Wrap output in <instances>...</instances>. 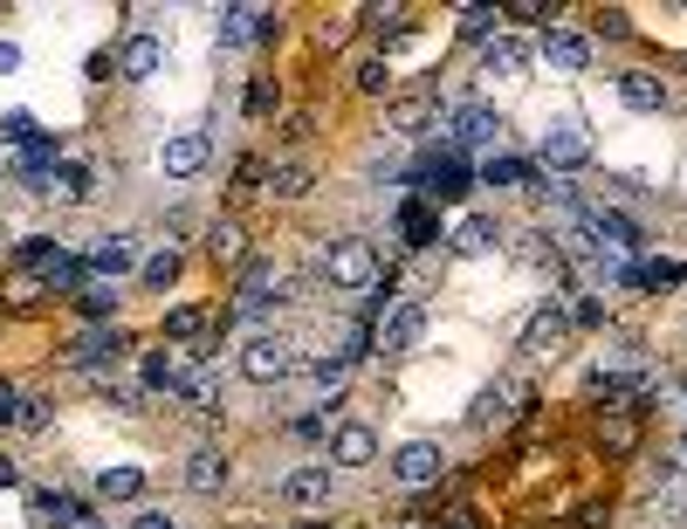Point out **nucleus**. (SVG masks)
Returning <instances> with one entry per match:
<instances>
[{"label":"nucleus","mask_w":687,"mask_h":529,"mask_svg":"<svg viewBox=\"0 0 687 529\" xmlns=\"http://www.w3.org/2000/svg\"><path fill=\"white\" fill-rule=\"evenodd\" d=\"M131 529H179L166 509H145V516H131Z\"/></svg>","instance_id":"48"},{"label":"nucleus","mask_w":687,"mask_h":529,"mask_svg":"<svg viewBox=\"0 0 687 529\" xmlns=\"http://www.w3.org/2000/svg\"><path fill=\"white\" fill-rule=\"evenodd\" d=\"M97 496H104V502H138V496H145V474H138V468H104V474H97Z\"/></svg>","instance_id":"24"},{"label":"nucleus","mask_w":687,"mask_h":529,"mask_svg":"<svg viewBox=\"0 0 687 529\" xmlns=\"http://www.w3.org/2000/svg\"><path fill=\"white\" fill-rule=\"evenodd\" d=\"M495 21H502V8H461V14H454L461 42H495Z\"/></svg>","instance_id":"28"},{"label":"nucleus","mask_w":687,"mask_h":529,"mask_svg":"<svg viewBox=\"0 0 687 529\" xmlns=\"http://www.w3.org/2000/svg\"><path fill=\"white\" fill-rule=\"evenodd\" d=\"M28 509L42 516V522H84V509H76L69 496H49V488H35V496H28Z\"/></svg>","instance_id":"31"},{"label":"nucleus","mask_w":687,"mask_h":529,"mask_svg":"<svg viewBox=\"0 0 687 529\" xmlns=\"http://www.w3.org/2000/svg\"><path fill=\"white\" fill-rule=\"evenodd\" d=\"M372 461H379V433L365 420L331 427V468H372Z\"/></svg>","instance_id":"10"},{"label":"nucleus","mask_w":687,"mask_h":529,"mask_svg":"<svg viewBox=\"0 0 687 529\" xmlns=\"http://www.w3.org/2000/svg\"><path fill=\"white\" fill-rule=\"evenodd\" d=\"M282 502H289V509H323V502H331V461L289 468V474H282Z\"/></svg>","instance_id":"11"},{"label":"nucleus","mask_w":687,"mask_h":529,"mask_svg":"<svg viewBox=\"0 0 687 529\" xmlns=\"http://www.w3.org/2000/svg\"><path fill=\"white\" fill-rule=\"evenodd\" d=\"M84 316L97 323V331H104V323H117V296H110V290H84Z\"/></svg>","instance_id":"38"},{"label":"nucleus","mask_w":687,"mask_h":529,"mask_svg":"<svg viewBox=\"0 0 687 529\" xmlns=\"http://www.w3.org/2000/svg\"><path fill=\"white\" fill-rule=\"evenodd\" d=\"M516 399H522V385H516V379H495V385H481V392L468 399V427H474V433L502 427V420L516 413Z\"/></svg>","instance_id":"9"},{"label":"nucleus","mask_w":687,"mask_h":529,"mask_svg":"<svg viewBox=\"0 0 687 529\" xmlns=\"http://www.w3.org/2000/svg\"><path fill=\"white\" fill-rule=\"evenodd\" d=\"M420 337H426V303H392L385 310V323H379V351L385 357H406V351H420Z\"/></svg>","instance_id":"5"},{"label":"nucleus","mask_w":687,"mask_h":529,"mask_svg":"<svg viewBox=\"0 0 687 529\" xmlns=\"http://www.w3.org/2000/svg\"><path fill=\"white\" fill-rule=\"evenodd\" d=\"M8 69H21V42H0V76Z\"/></svg>","instance_id":"49"},{"label":"nucleus","mask_w":687,"mask_h":529,"mask_svg":"<svg viewBox=\"0 0 687 529\" xmlns=\"http://www.w3.org/2000/svg\"><path fill=\"white\" fill-rule=\"evenodd\" d=\"M502 145V117L489 104H454L448 110V151H489Z\"/></svg>","instance_id":"3"},{"label":"nucleus","mask_w":687,"mask_h":529,"mask_svg":"<svg viewBox=\"0 0 687 529\" xmlns=\"http://www.w3.org/2000/svg\"><path fill=\"white\" fill-rule=\"evenodd\" d=\"M323 275H331V290H372L379 282V248L365 234H344V241H331V255H323Z\"/></svg>","instance_id":"2"},{"label":"nucleus","mask_w":687,"mask_h":529,"mask_svg":"<svg viewBox=\"0 0 687 529\" xmlns=\"http://www.w3.org/2000/svg\"><path fill=\"white\" fill-rule=\"evenodd\" d=\"M268 193L275 199H303L310 193V166H303V158H282V166L268 173Z\"/></svg>","instance_id":"27"},{"label":"nucleus","mask_w":687,"mask_h":529,"mask_svg":"<svg viewBox=\"0 0 687 529\" xmlns=\"http://www.w3.org/2000/svg\"><path fill=\"white\" fill-rule=\"evenodd\" d=\"M351 84H357V97H385V90H392V69H385V56H365Z\"/></svg>","instance_id":"32"},{"label":"nucleus","mask_w":687,"mask_h":529,"mask_svg":"<svg viewBox=\"0 0 687 529\" xmlns=\"http://www.w3.org/2000/svg\"><path fill=\"white\" fill-rule=\"evenodd\" d=\"M268 290H275V262H262V255H255L248 268H241V296H234V310H241V316H262V310L275 303Z\"/></svg>","instance_id":"20"},{"label":"nucleus","mask_w":687,"mask_h":529,"mask_svg":"<svg viewBox=\"0 0 687 529\" xmlns=\"http://www.w3.org/2000/svg\"><path fill=\"white\" fill-rule=\"evenodd\" d=\"M530 62H537V49L522 42V35H495V42H481V76H509V84H516Z\"/></svg>","instance_id":"12"},{"label":"nucleus","mask_w":687,"mask_h":529,"mask_svg":"<svg viewBox=\"0 0 687 529\" xmlns=\"http://www.w3.org/2000/svg\"><path fill=\"white\" fill-rule=\"evenodd\" d=\"M310 379H316L323 392H337V385L351 379V351H323V357H310Z\"/></svg>","instance_id":"30"},{"label":"nucleus","mask_w":687,"mask_h":529,"mask_svg":"<svg viewBox=\"0 0 687 529\" xmlns=\"http://www.w3.org/2000/svg\"><path fill=\"white\" fill-rule=\"evenodd\" d=\"M199 331H207V310H193V303L166 316V337H199Z\"/></svg>","instance_id":"37"},{"label":"nucleus","mask_w":687,"mask_h":529,"mask_svg":"<svg viewBox=\"0 0 687 529\" xmlns=\"http://www.w3.org/2000/svg\"><path fill=\"white\" fill-rule=\"evenodd\" d=\"M125 351H131V337L117 331V323H104V331H90V337L69 344V364H76V372H104V364H117Z\"/></svg>","instance_id":"8"},{"label":"nucleus","mask_w":687,"mask_h":529,"mask_svg":"<svg viewBox=\"0 0 687 529\" xmlns=\"http://www.w3.org/2000/svg\"><path fill=\"white\" fill-rule=\"evenodd\" d=\"M646 481H654V488H674V481H680V461H654V468H646Z\"/></svg>","instance_id":"47"},{"label":"nucleus","mask_w":687,"mask_h":529,"mask_svg":"<svg viewBox=\"0 0 687 529\" xmlns=\"http://www.w3.org/2000/svg\"><path fill=\"white\" fill-rule=\"evenodd\" d=\"M49 420H56L49 399H21V427H28V433H49Z\"/></svg>","instance_id":"43"},{"label":"nucleus","mask_w":687,"mask_h":529,"mask_svg":"<svg viewBox=\"0 0 687 529\" xmlns=\"http://www.w3.org/2000/svg\"><path fill=\"white\" fill-rule=\"evenodd\" d=\"M440 468H448V454H440V440H406L392 454V481H406V488H433Z\"/></svg>","instance_id":"7"},{"label":"nucleus","mask_w":687,"mask_h":529,"mask_svg":"<svg viewBox=\"0 0 687 529\" xmlns=\"http://www.w3.org/2000/svg\"><path fill=\"white\" fill-rule=\"evenodd\" d=\"M365 21H372L379 42H399V35H406V8H365Z\"/></svg>","instance_id":"36"},{"label":"nucleus","mask_w":687,"mask_h":529,"mask_svg":"<svg viewBox=\"0 0 687 529\" xmlns=\"http://www.w3.org/2000/svg\"><path fill=\"white\" fill-rule=\"evenodd\" d=\"M49 193L62 199V207H84V199L97 193V173H90V166H62V179H56Z\"/></svg>","instance_id":"26"},{"label":"nucleus","mask_w":687,"mask_h":529,"mask_svg":"<svg viewBox=\"0 0 687 529\" xmlns=\"http://www.w3.org/2000/svg\"><path fill=\"white\" fill-rule=\"evenodd\" d=\"M145 385H151V392H179V357H173V351H151V357H145Z\"/></svg>","instance_id":"33"},{"label":"nucleus","mask_w":687,"mask_h":529,"mask_svg":"<svg viewBox=\"0 0 687 529\" xmlns=\"http://www.w3.org/2000/svg\"><path fill=\"white\" fill-rule=\"evenodd\" d=\"M227 454H220V447H193V454H186V488H193V496H220V488H227Z\"/></svg>","instance_id":"16"},{"label":"nucleus","mask_w":687,"mask_h":529,"mask_svg":"<svg viewBox=\"0 0 687 529\" xmlns=\"http://www.w3.org/2000/svg\"><path fill=\"white\" fill-rule=\"evenodd\" d=\"M632 440H639V420H632V413H619V420H605V447H612V454H626Z\"/></svg>","instance_id":"39"},{"label":"nucleus","mask_w":687,"mask_h":529,"mask_svg":"<svg viewBox=\"0 0 687 529\" xmlns=\"http://www.w3.org/2000/svg\"><path fill=\"white\" fill-rule=\"evenodd\" d=\"M598 35H605V42H619V35H632V21H626L619 8H605V14H598Z\"/></svg>","instance_id":"46"},{"label":"nucleus","mask_w":687,"mask_h":529,"mask_svg":"<svg viewBox=\"0 0 687 529\" xmlns=\"http://www.w3.org/2000/svg\"><path fill=\"white\" fill-rule=\"evenodd\" d=\"M563 337H571V316H563V310H537L530 331H522V357H557Z\"/></svg>","instance_id":"15"},{"label":"nucleus","mask_w":687,"mask_h":529,"mask_svg":"<svg viewBox=\"0 0 687 529\" xmlns=\"http://www.w3.org/2000/svg\"><path fill=\"white\" fill-rule=\"evenodd\" d=\"M207 158H214L207 131H173L166 145H158V173H166V179H199V173H207Z\"/></svg>","instance_id":"6"},{"label":"nucleus","mask_w":687,"mask_h":529,"mask_svg":"<svg viewBox=\"0 0 687 529\" xmlns=\"http://www.w3.org/2000/svg\"><path fill=\"white\" fill-rule=\"evenodd\" d=\"M158 69H166V49H158V35H131L125 56H117V76H125V84H151Z\"/></svg>","instance_id":"17"},{"label":"nucleus","mask_w":687,"mask_h":529,"mask_svg":"<svg viewBox=\"0 0 687 529\" xmlns=\"http://www.w3.org/2000/svg\"><path fill=\"white\" fill-rule=\"evenodd\" d=\"M21 481V461H8V454H0V488H14Z\"/></svg>","instance_id":"50"},{"label":"nucleus","mask_w":687,"mask_h":529,"mask_svg":"<svg viewBox=\"0 0 687 529\" xmlns=\"http://www.w3.org/2000/svg\"><path fill=\"white\" fill-rule=\"evenodd\" d=\"M138 282H145V290H173V282H179V248L145 255V262H138Z\"/></svg>","instance_id":"25"},{"label":"nucleus","mask_w":687,"mask_h":529,"mask_svg":"<svg viewBox=\"0 0 687 529\" xmlns=\"http://www.w3.org/2000/svg\"><path fill=\"white\" fill-rule=\"evenodd\" d=\"M585 158H591V131L578 125V117H557V125L543 131V166L563 179V173H578Z\"/></svg>","instance_id":"4"},{"label":"nucleus","mask_w":687,"mask_h":529,"mask_svg":"<svg viewBox=\"0 0 687 529\" xmlns=\"http://www.w3.org/2000/svg\"><path fill=\"white\" fill-rule=\"evenodd\" d=\"M0 138H8V145H35V138H42V131H35V117H28V110H14L8 125H0Z\"/></svg>","instance_id":"42"},{"label":"nucleus","mask_w":687,"mask_h":529,"mask_svg":"<svg viewBox=\"0 0 687 529\" xmlns=\"http://www.w3.org/2000/svg\"><path fill=\"white\" fill-rule=\"evenodd\" d=\"M433 117H440L433 97H399V104H392V131H399V138H420Z\"/></svg>","instance_id":"22"},{"label":"nucleus","mask_w":687,"mask_h":529,"mask_svg":"<svg viewBox=\"0 0 687 529\" xmlns=\"http://www.w3.org/2000/svg\"><path fill=\"white\" fill-rule=\"evenodd\" d=\"M84 268H90V275H125V268H138L131 234H97V241H90V255H84Z\"/></svg>","instance_id":"19"},{"label":"nucleus","mask_w":687,"mask_h":529,"mask_svg":"<svg viewBox=\"0 0 687 529\" xmlns=\"http://www.w3.org/2000/svg\"><path fill=\"white\" fill-rule=\"evenodd\" d=\"M502 21H557V8H543V0H509Z\"/></svg>","instance_id":"41"},{"label":"nucleus","mask_w":687,"mask_h":529,"mask_svg":"<svg viewBox=\"0 0 687 529\" xmlns=\"http://www.w3.org/2000/svg\"><path fill=\"white\" fill-rule=\"evenodd\" d=\"M543 173L530 166V158H502V151H489L481 158V186H537Z\"/></svg>","instance_id":"21"},{"label":"nucleus","mask_w":687,"mask_h":529,"mask_svg":"<svg viewBox=\"0 0 687 529\" xmlns=\"http://www.w3.org/2000/svg\"><path fill=\"white\" fill-rule=\"evenodd\" d=\"M619 104L639 110V117H654V110H667V84H660L654 69H626L619 76Z\"/></svg>","instance_id":"18"},{"label":"nucleus","mask_w":687,"mask_h":529,"mask_svg":"<svg viewBox=\"0 0 687 529\" xmlns=\"http://www.w3.org/2000/svg\"><path fill=\"white\" fill-rule=\"evenodd\" d=\"M268 104H275V84L255 76V84H248V117H268Z\"/></svg>","instance_id":"44"},{"label":"nucleus","mask_w":687,"mask_h":529,"mask_svg":"<svg viewBox=\"0 0 687 529\" xmlns=\"http://www.w3.org/2000/svg\"><path fill=\"white\" fill-rule=\"evenodd\" d=\"M537 56H543L550 69H563V76H585V69H591V42H585L578 28H550Z\"/></svg>","instance_id":"13"},{"label":"nucleus","mask_w":687,"mask_h":529,"mask_svg":"<svg viewBox=\"0 0 687 529\" xmlns=\"http://www.w3.org/2000/svg\"><path fill=\"white\" fill-rule=\"evenodd\" d=\"M0 427H21V392L0 379Z\"/></svg>","instance_id":"45"},{"label":"nucleus","mask_w":687,"mask_h":529,"mask_svg":"<svg viewBox=\"0 0 687 529\" xmlns=\"http://www.w3.org/2000/svg\"><path fill=\"white\" fill-rule=\"evenodd\" d=\"M399 234H406V248H433V214L420 207V199H413V207H399Z\"/></svg>","instance_id":"29"},{"label":"nucleus","mask_w":687,"mask_h":529,"mask_svg":"<svg viewBox=\"0 0 687 529\" xmlns=\"http://www.w3.org/2000/svg\"><path fill=\"white\" fill-rule=\"evenodd\" d=\"M296 372V344L282 331H248V344H241V379L248 385H282Z\"/></svg>","instance_id":"1"},{"label":"nucleus","mask_w":687,"mask_h":529,"mask_svg":"<svg viewBox=\"0 0 687 529\" xmlns=\"http://www.w3.org/2000/svg\"><path fill=\"white\" fill-rule=\"evenodd\" d=\"M495 241H502V227H495L489 214H461L454 234H448V248H454L461 262H474V255H495Z\"/></svg>","instance_id":"14"},{"label":"nucleus","mask_w":687,"mask_h":529,"mask_svg":"<svg viewBox=\"0 0 687 529\" xmlns=\"http://www.w3.org/2000/svg\"><path fill=\"white\" fill-rule=\"evenodd\" d=\"M680 461H687V433H680Z\"/></svg>","instance_id":"51"},{"label":"nucleus","mask_w":687,"mask_h":529,"mask_svg":"<svg viewBox=\"0 0 687 529\" xmlns=\"http://www.w3.org/2000/svg\"><path fill=\"white\" fill-rule=\"evenodd\" d=\"M21 262H28V268H42V275H49V268L62 262V248H56V234H28V248H21Z\"/></svg>","instance_id":"35"},{"label":"nucleus","mask_w":687,"mask_h":529,"mask_svg":"<svg viewBox=\"0 0 687 529\" xmlns=\"http://www.w3.org/2000/svg\"><path fill=\"white\" fill-rule=\"evenodd\" d=\"M255 28H262V8H220V21H214L220 49H241V42H255Z\"/></svg>","instance_id":"23"},{"label":"nucleus","mask_w":687,"mask_h":529,"mask_svg":"<svg viewBox=\"0 0 687 529\" xmlns=\"http://www.w3.org/2000/svg\"><path fill=\"white\" fill-rule=\"evenodd\" d=\"M563 316H571L578 331H598V323H605V303H598V296H578V303L563 310Z\"/></svg>","instance_id":"40"},{"label":"nucleus","mask_w":687,"mask_h":529,"mask_svg":"<svg viewBox=\"0 0 687 529\" xmlns=\"http://www.w3.org/2000/svg\"><path fill=\"white\" fill-rule=\"evenodd\" d=\"M207 255H214V262H241V227H234V221H214V227H207Z\"/></svg>","instance_id":"34"}]
</instances>
